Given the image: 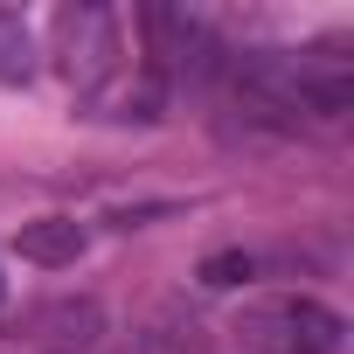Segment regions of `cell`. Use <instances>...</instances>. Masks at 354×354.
<instances>
[{
    "label": "cell",
    "instance_id": "6",
    "mask_svg": "<svg viewBox=\"0 0 354 354\" xmlns=\"http://www.w3.org/2000/svg\"><path fill=\"white\" fill-rule=\"evenodd\" d=\"M15 243H21V257H28V264L63 271V264H77V257H84V243H91V236H84V223H77V216H42V223H21V236H15Z\"/></svg>",
    "mask_w": 354,
    "mask_h": 354
},
{
    "label": "cell",
    "instance_id": "5",
    "mask_svg": "<svg viewBox=\"0 0 354 354\" xmlns=\"http://www.w3.org/2000/svg\"><path fill=\"white\" fill-rule=\"evenodd\" d=\"M146 42H153V70L167 77H209L223 70V49L216 35L195 21V15H174V8H146Z\"/></svg>",
    "mask_w": 354,
    "mask_h": 354
},
{
    "label": "cell",
    "instance_id": "8",
    "mask_svg": "<svg viewBox=\"0 0 354 354\" xmlns=\"http://www.w3.org/2000/svg\"><path fill=\"white\" fill-rule=\"evenodd\" d=\"M195 278L216 285V292H230V285H250V278H257V257H250V250H216V257H202Z\"/></svg>",
    "mask_w": 354,
    "mask_h": 354
},
{
    "label": "cell",
    "instance_id": "3",
    "mask_svg": "<svg viewBox=\"0 0 354 354\" xmlns=\"http://www.w3.org/2000/svg\"><path fill=\"white\" fill-rule=\"evenodd\" d=\"M0 340H8V354H91V347L104 340V306H97L91 292H77V299H42V306H28Z\"/></svg>",
    "mask_w": 354,
    "mask_h": 354
},
{
    "label": "cell",
    "instance_id": "1",
    "mask_svg": "<svg viewBox=\"0 0 354 354\" xmlns=\"http://www.w3.org/2000/svg\"><path fill=\"white\" fill-rule=\"evenodd\" d=\"M230 91L243 97V111L299 125V118H340L354 104V70L333 49H250L230 56Z\"/></svg>",
    "mask_w": 354,
    "mask_h": 354
},
{
    "label": "cell",
    "instance_id": "9",
    "mask_svg": "<svg viewBox=\"0 0 354 354\" xmlns=\"http://www.w3.org/2000/svg\"><path fill=\"white\" fill-rule=\"evenodd\" d=\"M0 292H8V285H0Z\"/></svg>",
    "mask_w": 354,
    "mask_h": 354
},
{
    "label": "cell",
    "instance_id": "7",
    "mask_svg": "<svg viewBox=\"0 0 354 354\" xmlns=\"http://www.w3.org/2000/svg\"><path fill=\"white\" fill-rule=\"evenodd\" d=\"M35 77V35L15 8H0V84H28Z\"/></svg>",
    "mask_w": 354,
    "mask_h": 354
},
{
    "label": "cell",
    "instance_id": "4",
    "mask_svg": "<svg viewBox=\"0 0 354 354\" xmlns=\"http://www.w3.org/2000/svg\"><path fill=\"white\" fill-rule=\"evenodd\" d=\"M56 56H63L70 84H77L84 97H97V91L125 70L118 15H111V8H63V15H56Z\"/></svg>",
    "mask_w": 354,
    "mask_h": 354
},
{
    "label": "cell",
    "instance_id": "2",
    "mask_svg": "<svg viewBox=\"0 0 354 354\" xmlns=\"http://www.w3.org/2000/svg\"><path fill=\"white\" fill-rule=\"evenodd\" d=\"M236 333L250 354H347V319L306 292H278V299L243 306Z\"/></svg>",
    "mask_w": 354,
    "mask_h": 354
}]
</instances>
